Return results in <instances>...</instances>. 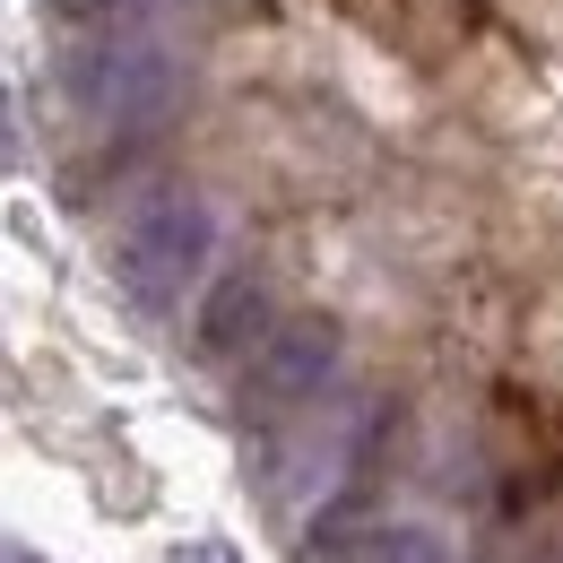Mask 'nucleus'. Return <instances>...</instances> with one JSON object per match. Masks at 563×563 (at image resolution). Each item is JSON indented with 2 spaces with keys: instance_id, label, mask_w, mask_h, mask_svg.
I'll use <instances>...</instances> for the list:
<instances>
[{
  "instance_id": "nucleus-4",
  "label": "nucleus",
  "mask_w": 563,
  "mask_h": 563,
  "mask_svg": "<svg viewBox=\"0 0 563 563\" xmlns=\"http://www.w3.org/2000/svg\"><path fill=\"white\" fill-rule=\"evenodd\" d=\"M355 424H364V408H355V399H339V408H330V424H321V408H312V417L295 424V433H286L278 442V468H269V486H278V503H303V494L321 486H339V468H347V442H355Z\"/></svg>"
},
{
  "instance_id": "nucleus-5",
  "label": "nucleus",
  "mask_w": 563,
  "mask_h": 563,
  "mask_svg": "<svg viewBox=\"0 0 563 563\" xmlns=\"http://www.w3.org/2000/svg\"><path fill=\"white\" fill-rule=\"evenodd\" d=\"M252 339H269V295H261L252 278H225L209 303H200V347L209 355H243Z\"/></svg>"
},
{
  "instance_id": "nucleus-6",
  "label": "nucleus",
  "mask_w": 563,
  "mask_h": 563,
  "mask_svg": "<svg viewBox=\"0 0 563 563\" xmlns=\"http://www.w3.org/2000/svg\"><path fill=\"white\" fill-rule=\"evenodd\" d=\"M364 563H460V555H451V538H442V529L399 520V529H373V538H364Z\"/></svg>"
},
{
  "instance_id": "nucleus-2",
  "label": "nucleus",
  "mask_w": 563,
  "mask_h": 563,
  "mask_svg": "<svg viewBox=\"0 0 563 563\" xmlns=\"http://www.w3.org/2000/svg\"><path fill=\"white\" fill-rule=\"evenodd\" d=\"M70 87L104 131H147V122H165V104L183 87V62H174V44L156 26H104L70 62Z\"/></svg>"
},
{
  "instance_id": "nucleus-7",
  "label": "nucleus",
  "mask_w": 563,
  "mask_h": 563,
  "mask_svg": "<svg viewBox=\"0 0 563 563\" xmlns=\"http://www.w3.org/2000/svg\"><path fill=\"white\" fill-rule=\"evenodd\" d=\"M165 563H234L225 547H183V555H165Z\"/></svg>"
},
{
  "instance_id": "nucleus-1",
  "label": "nucleus",
  "mask_w": 563,
  "mask_h": 563,
  "mask_svg": "<svg viewBox=\"0 0 563 563\" xmlns=\"http://www.w3.org/2000/svg\"><path fill=\"white\" fill-rule=\"evenodd\" d=\"M209 269H217V209L191 200V191L140 209L122 225V243H113V278H122V295L140 312H183L209 286Z\"/></svg>"
},
{
  "instance_id": "nucleus-3",
  "label": "nucleus",
  "mask_w": 563,
  "mask_h": 563,
  "mask_svg": "<svg viewBox=\"0 0 563 563\" xmlns=\"http://www.w3.org/2000/svg\"><path fill=\"white\" fill-rule=\"evenodd\" d=\"M330 364H339V330H330V321H278L261 347L243 355V408H252V417L312 408L321 382H330Z\"/></svg>"
}]
</instances>
